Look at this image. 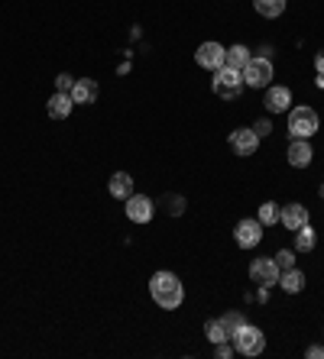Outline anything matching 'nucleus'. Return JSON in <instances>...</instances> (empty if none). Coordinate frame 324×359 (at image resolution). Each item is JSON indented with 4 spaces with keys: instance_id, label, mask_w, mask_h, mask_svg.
Here are the masks:
<instances>
[{
    "instance_id": "nucleus-1",
    "label": "nucleus",
    "mask_w": 324,
    "mask_h": 359,
    "mask_svg": "<svg viewBox=\"0 0 324 359\" xmlns=\"http://www.w3.org/2000/svg\"><path fill=\"white\" fill-rule=\"evenodd\" d=\"M150 295L162 311H175V307H182V301H185V288H182V282H179V275L156 272L150 278Z\"/></svg>"
},
{
    "instance_id": "nucleus-2",
    "label": "nucleus",
    "mask_w": 324,
    "mask_h": 359,
    "mask_svg": "<svg viewBox=\"0 0 324 359\" xmlns=\"http://www.w3.org/2000/svg\"><path fill=\"white\" fill-rule=\"evenodd\" d=\"M321 130V120L312 107H292L289 110V136L292 139H312Z\"/></svg>"
},
{
    "instance_id": "nucleus-3",
    "label": "nucleus",
    "mask_w": 324,
    "mask_h": 359,
    "mask_svg": "<svg viewBox=\"0 0 324 359\" xmlns=\"http://www.w3.org/2000/svg\"><path fill=\"white\" fill-rule=\"evenodd\" d=\"M234 349H237L240 356H259L263 349H266V337H263V330L253 327V324H243V327L234 334Z\"/></svg>"
},
{
    "instance_id": "nucleus-4",
    "label": "nucleus",
    "mask_w": 324,
    "mask_h": 359,
    "mask_svg": "<svg viewBox=\"0 0 324 359\" xmlns=\"http://www.w3.org/2000/svg\"><path fill=\"white\" fill-rule=\"evenodd\" d=\"M211 88H214L217 97H224V101H237L247 85H243V74L240 72H234V68H221V72H214Z\"/></svg>"
},
{
    "instance_id": "nucleus-5",
    "label": "nucleus",
    "mask_w": 324,
    "mask_h": 359,
    "mask_svg": "<svg viewBox=\"0 0 324 359\" xmlns=\"http://www.w3.org/2000/svg\"><path fill=\"white\" fill-rule=\"evenodd\" d=\"M243 85L247 88H266L272 81V62L266 55H256V59H250L247 68H243Z\"/></svg>"
},
{
    "instance_id": "nucleus-6",
    "label": "nucleus",
    "mask_w": 324,
    "mask_h": 359,
    "mask_svg": "<svg viewBox=\"0 0 324 359\" xmlns=\"http://www.w3.org/2000/svg\"><path fill=\"white\" fill-rule=\"evenodd\" d=\"M230 149H234V156L240 158H250V156H256V149H259V136L253 133V127H240L230 133Z\"/></svg>"
},
{
    "instance_id": "nucleus-7",
    "label": "nucleus",
    "mask_w": 324,
    "mask_h": 359,
    "mask_svg": "<svg viewBox=\"0 0 324 359\" xmlns=\"http://www.w3.org/2000/svg\"><path fill=\"white\" fill-rule=\"evenodd\" d=\"M279 275H282V269L276 265V259H253V263H250V278H253V285L270 288L279 282Z\"/></svg>"
},
{
    "instance_id": "nucleus-8",
    "label": "nucleus",
    "mask_w": 324,
    "mask_h": 359,
    "mask_svg": "<svg viewBox=\"0 0 324 359\" xmlns=\"http://www.w3.org/2000/svg\"><path fill=\"white\" fill-rule=\"evenodd\" d=\"M224 45L221 43H201L198 45V52H194V62L201 65V68H207V72H221L224 68Z\"/></svg>"
},
{
    "instance_id": "nucleus-9",
    "label": "nucleus",
    "mask_w": 324,
    "mask_h": 359,
    "mask_svg": "<svg viewBox=\"0 0 324 359\" xmlns=\"http://www.w3.org/2000/svg\"><path fill=\"white\" fill-rule=\"evenodd\" d=\"M234 240H237L240 249H253V246H259V240H263V223L259 220H240L237 227H234Z\"/></svg>"
},
{
    "instance_id": "nucleus-10",
    "label": "nucleus",
    "mask_w": 324,
    "mask_h": 359,
    "mask_svg": "<svg viewBox=\"0 0 324 359\" xmlns=\"http://www.w3.org/2000/svg\"><path fill=\"white\" fill-rule=\"evenodd\" d=\"M279 223L289 233H295L298 227L308 223V207L305 204H285V207H279Z\"/></svg>"
},
{
    "instance_id": "nucleus-11",
    "label": "nucleus",
    "mask_w": 324,
    "mask_h": 359,
    "mask_svg": "<svg viewBox=\"0 0 324 359\" xmlns=\"http://www.w3.org/2000/svg\"><path fill=\"white\" fill-rule=\"evenodd\" d=\"M127 217L133 223H150L152 220V201L146 194H130L127 198Z\"/></svg>"
},
{
    "instance_id": "nucleus-12",
    "label": "nucleus",
    "mask_w": 324,
    "mask_h": 359,
    "mask_svg": "<svg viewBox=\"0 0 324 359\" xmlns=\"http://www.w3.org/2000/svg\"><path fill=\"white\" fill-rule=\"evenodd\" d=\"M289 107H292V91L289 88H282V85L266 88V110H270V114H285Z\"/></svg>"
},
{
    "instance_id": "nucleus-13",
    "label": "nucleus",
    "mask_w": 324,
    "mask_h": 359,
    "mask_svg": "<svg viewBox=\"0 0 324 359\" xmlns=\"http://www.w3.org/2000/svg\"><path fill=\"white\" fill-rule=\"evenodd\" d=\"M312 143L308 139H292L289 143V165L292 169H308L312 165Z\"/></svg>"
},
{
    "instance_id": "nucleus-14",
    "label": "nucleus",
    "mask_w": 324,
    "mask_h": 359,
    "mask_svg": "<svg viewBox=\"0 0 324 359\" xmlns=\"http://www.w3.org/2000/svg\"><path fill=\"white\" fill-rule=\"evenodd\" d=\"M101 88H97L94 78H75V88H72V101L75 104H94Z\"/></svg>"
},
{
    "instance_id": "nucleus-15",
    "label": "nucleus",
    "mask_w": 324,
    "mask_h": 359,
    "mask_svg": "<svg viewBox=\"0 0 324 359\" xmlns=\"http://www.w3.org/2000/svg\"><path fill=\"white\" fill-rule=\"evenodd\" d=\"M108 191H110V198L127 201L130 194H133V178H130V172H114L108 181Z\"/></svg>"
},
{
    "instance_id": "nucleus-16",
    "label": "nucleus",
    "mask_w": 324,
    "mask_h": 359,
    "mask_svg": "<svg viewBox=\"0 0 324 359\" xmlns=\"http://www.w3.org/2000/svg\"><path fill=\"white\" fill-rule=\"evenodd\" d=\"M72 107H75L72 94H62V91H55V94L49 97V104H45V110H49V116H52V120H65V116L72 114Z\"/></svg>"
},
{
    "instance_id": "nucleus-17",
    "label": "nucleus",
    "mask_w": 324,
    "mask_h": 359,
    "mask_svg": "<svg viewBox=\"0 0 324 359\" xmlns=\"http://www.w3.org/2000/svg\"><path fill=\"white\" fill-rule=\"evenodd\" d=\"M250 59H253V55H250V49H247V45H230V49H227V52H224V68H234V72H243Z\"/></svg>"
},
{
    "instance_id": "nucleus-18",
    "label": "nucleus",
    "mask_w": 324,
    "mask_h": 359,
    "mask_svg": "<svg viewBox=\"0 0 324 359\" xmlns=\"http://www.w3.org/2000/svg\"><path fill=\"white\" fill-rule=\"evenodd\" d=\"M279 285H282V291H289V295H298L305 288V272H298L295 265L292 269H285V272L279 275Z\"/></svg>"
},
{
    "instance_id": "nucleus-19",
    "label": "nucleus",
    "mask_w": 324,
    "mask_h": 359,
    "mask_svg": "<svg viewBox=\"0 0 324 359\" xmlns=\"http://www.w3.org/2000/svg\"><path fill=\"white\" fill-rule=\"evenodd\" d=\"M253 7H256L259 17L276 20V17H282V10H285V0H253Z\"/></svg>"
},
{
    "instance_id": "nucleus-20",
    "label": "nucleus",
    "mask_w": 324,
    "mask_h": 359,
    "mask_svg": "<svg viewBox=\"0 0 324 359\" xmlns=\"http://www.w3.org/2000/svg\"><path fill=\"white\" fill-rule=\"evenodd\" d=\"M295 249H298V253H312L314 249V230L308 227V223L295 230Z\"/></svg>"
},
{
    "instance_id": "nucleus-21",
    "label": "nucleus",
    "mask_w": 324,
    "mask_h": 359,
    "mask_svg": "<svg viewBox=\"0 0 324 359\" xmlns=\"http://www.w3.org/2000/svg\"><path fill=\"white\" fill-rule=\"evenodd\" d=\"M243 324H247V317L240 314V311H227V314L221 317V327H224L227 337H234V334H237V330L243 327Z\"/></svg>"
},
{
    "instance_id": "nucleus-22",
    "label": "nucleus",
    "mask_w": 324,
    "mask_h": 359,
    "mask_svg": "<svg viewBox=\"0 0 324 359\" xmlns=\"http://www.w3.org/2000/svg\"><path fill=\"white\" fill-rule=\"evenodd\" d=\"M256 220L263 223V227H272V223H279V204H259V214H256Z\"/></svg>"
},
{
    "instance_id": "nucleus-23",
    "label": "nucleus",
    "mask_w": 324,
    "mask_h": 359,
    "mask_svg": "<svg viewBox=\"0 0 324 359\" xmlns=\"http://www.w3.org/2000/svg\"><path fill=\"white\" fill-rule=\"evenodd\" d=\"M205 334H207V340H211L214 347H217V343H227V340H230V337L224 334V327H221V320H207V324H205Z\"/></svg>"
},
{
    "instance_id": "nucleus-24",
    "label": "nucleus",
    "mask_w": 324,
    "mask_h": 359,
    "mask_svg": "<svg viewBox=\"0 0 324 359\" xmlns=\"http://www.w3.org/2000/svg\"><path fill=\"white\" fill-rule=\"evenodd\" d=\"M72 88H75V78H72V74H59V78H55V91L72 94Z\"/></svg>"
},
{
    "instance_id": "nucleus-25",
    "label": "nucleus",
    "mask_w": 324,
    "mask_h": 359,
    "mask_svg": "<svg viewBox=\"0 0 324 359\" xmlns=\"http://www.w3.org/2000/svg\"><path fill=\"white\" fill-rule=\"evenodd\" d=\"M272 259H276V265H279L282 272H285V269H292V265H295V259H292V249H279V253L272 256Z\"/></svg>"
},
{
    "instance_id": "nucleus-26",
    "label": "nucleus",
    "mask_w": 324,
    "mask_h": 359,
    "mask_svg": "<svg viewBox=\"0 0 324 359\" xmlns=\"http://www.w3.org/2000/svg\"><path fill=\"white\" fill-rule=\"evenodd\" d=\"M270 120H259V123H253V133H256V136H270Z\"/></svg>"
},
{
    "instance_id": "nucleus-27",
    "label": "nucleus",
    "mask_w": 324,
    "mask_h": 359,
    "mask_svg": "<svg viewBox=\"0 0 324 359\" xmlns=\"http://www.w3.org/2000/svg\"><path fill=\"white\" fill-rule=\"evenodd\" d=\"M305 356L308 359H324V347H308L305 349Z\"/></svg>"
},
{
    "instance_id": "nucleus-28",
    "label": "nucleus",
    "mask_w": 324,
    "mask_h": 359,
    "mask_svg": "<svg viewBox=\"0 0 324 359\" xmlns=\"http://www.w3.org/2000/svg\"><path fill=\"white\" fill-rule=\"evenodd\" d=\"M230 353H234V347H227V343H217V356H221V359H227Z\"/></svg>"
},
{
    "instance_id": "nucleus-29",
    "label": "nucleus",
    "mask_w": 324,
    "mask_h": 359,
    "mask_svg": "<svg viewBox=\"0 0 324 359\" xmlns=\"http://www.w3.org/2000/svg\"><path fill=\"white\" fill-rule=\"evenodd\" d=\"M314 68H318V74H324V49L318 52V59H314Z\"/></svg>"
},
{
    "instance_id": "nucleus-30",
    "label": "nucleus",
    "mask_w": 324,
    "mask_h": 359,
    "mask_svg": "<svg viewBox=\"0 0 324 359\" xmlns=\"http://www.w3.org/2000/svg\"><path fill=\"white\" fill-rule=\"evenodd\" d=\"M314 85H318V88H324V74H318V78H314Z\"/></svg>"
},
{
    "instance_id": "nucleus-31",
    "label": "nucleus",
    "mask_w": 324,
    "mask_h": 359,
    "mask_svg": "<svg viewBox=\"0 0 324 359\" xmlns=\"http://www.w3.org/2000/svg\"><path fill=\"white\" fill-rule=\"evenodd\" d=\"M321 194H324V185H321Z\"/></svg>"
}]
</instances>
